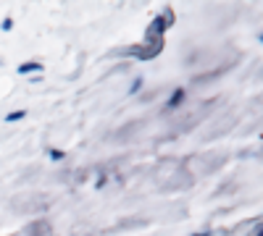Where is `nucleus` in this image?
<instances>
[{
    "label": "nucleus",
    "mask_w": 263,
    "mask_h": 236,
    "mask_svg": "<svg viewBox=\"0 0 263 236\" xmlns=\"http://www.w3.org/2000/svg\"><path fill=\"white\" fill-rule=\"evenodd\" d=\"M29 71H40V63H24V66H18V74H29Z\"/></svg>",
    "instance_id": "1"
},
{
    "label": "nucleus",
    "mask_w": 263,
    "mask_h": 236,
    "mask_svg": "<svg viewBox=\"0 0 263 236\" xmlns=\"http://www.w3.org/2000/svg\"><path fill=\"white\" fill-rule=\"evenodd\" d=\"M18 118H24V113H21V111H16V113H8V116H6V121H18Z\"/></svg>",
    "instance_id": "2"
},
{
    "label": "nucleus",
    "mask_w": 263,
    "mask_h": 236,
    "mask_svg": "<svg viewBox=\"0 0 263 236\" xmlns=\"http://www.w3.org/2000/svg\"><path fill=\"white\" fill-rule=\"evenodd\" d=\"M177 102H182V92H177V95L171 97V102H168V108H174V105H177Z\"/></svg>",
    "instance_id": "3"
}]
</instances>
